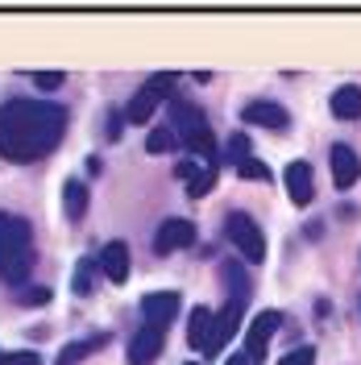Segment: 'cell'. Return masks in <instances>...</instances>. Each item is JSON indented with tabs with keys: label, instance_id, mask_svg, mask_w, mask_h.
<instances>
[{
	"label": "cell",
	"instance_id": "obj_1",
	"mask_svg": "<svg viewBox=\"0 0 361 365\" xmlns=\"http://www.w3.org/2000/svg\"><path fill=\"white\" fill-rule=\"evenodd\" d=\"M67 133V113L63 104L50 100H9L0 104V158L29 166L59 150Z\"/></svg>",
	"mask_w": 361,
	"mask_h": 365
},
{
	"label": "cell",
	"instance_id": "obj_2",
	"mask_svg": "<svg viewBox=\"0 0 361 365\" xmlns=\"http://www.w3.org/2000/svg\"><path fill=\"white\" fill-rule=\"evenodd\" d=\"M34 270V228L17 212H0V282L21 287Z\"/></svg>",
	"mask_w": 361,
	"mask_h": 365
},
{
	"label": "cell",
	"instance_id": "obj_3",
	"mask_svg": "<svg viewBox=\"0 0 361 365\" xmlns=\"http://www.w3.org/2000/svg\"><path fill=\"white\" fill-rule=\"evenodd\" d=\"M171 125H175V137H179V145H187L191 154H200L208 166H216L220 154H216V137L208 129V120H203V108H195L191 100H171Z\"/></svg>",
	"mask_w": 361,
	"mask_h": 365
},
{
	"label": "cell",
	"instance_id": "obj_4",
	"mask_svg": "<svg viewBox=\"0 0 361 365\" xmlns=\"http://www.w3.org/2000/svg\"><path fill=\"white\" fill-rule=\"evenodd\" d=\"M225 237L233 241V250L241 253L249 266H258V262L266 257V237H262V228H258V220H253L249 212H228Z\"/></svg>",
	"mask_w": 361,
	"mask_h": 365
},
{
	"label": "cell",
	"instance_id": "obj_5",
	"mask_svg": "<svg viewBox=\"0 0 361 365\" xmlns=\"http://www.w3.org/2000/svg\"><path fill=\"white\" fill-rule=\"evenodd\" d=\"M187 245H195V225L183 220V216H171L162 220L158 232H154V253H179Z\"/></svg>",
	"mask_w": 361,
	"mask_h": 365
},
{
	"label": "cell",
	"instance_id": "obj_6",
	"mask_svg": "<svg viewBox=\"0 0 361 365\" xmlns=\"http://www.w3.org/2000/svg\"><path fill=\"white\" fill-rule=\"evenodd\" d=\"M241 120L258 125V129H270V133H283L291 125V113L283 104H274V100H249L245 108H241Z\"/></svg>",
	"mask_w": 361,
	"mask_h": 365
},
{
	"label": "cell",
	"instance_id": "obj_7",
	"mask_svg": "<svg viewBox=\"0 0 361 365\" xmlns=\"http://www.w3.org/2000/svg\"><path fill=\"white\" fill-rule=\"evenodd\" d=\"M241 312H245V303H233V299L216 312V319H212V341H208V357H216V353L241 332Z\"/></svg>",
	"mask_w": 361,
	"mask_h": 365
},
{
	"label": "cell",
	"instance_id": "obj_8",
	"mask_svg": "<svg viewBox=\"0 0 361 365\" xmlns=\"http://www.w3.org/2000/svg\"><path fill=\"white\" fill-rule=\"evenodd\" d=\"M162 344H166V328H154V324H141L133 332V341H129V353H125V361L129 365H150L154 357L162 353Z\"/></svg>",
	"mask_w": 361,
	"mask_h": 365
},
{
	"label": "cell",
	"instance_id": "obj_9",
	"mask_svg": "<svg viewBox=\"0 0 361 365\" xmlns=\"http://www.w3.org/2000/svg\"><path fill=\"white\" fill-rule=\"evenodd\" d=\"M278 324H283V312H262V316L249 324V336H245L249 361H262V357H266V344H270V336L278 332Z\"/></svg>",
	"mask_w": 361,
	"mask_h": 365
},
{
	"label": "cell",
	"instance_id": "obj_10",
	"mask_svg": "<svg viewBox=\"0 0 361 365\" xmlns=\"http://www.w3.org/2000/svg\"><path fill=\"white\" fill-rule=\"evenodd\" d=\"M141 316L146 324H154V328H171V319L179 316V295L175 291H154V295L141 299Z\"/></svg>",
	"mask_w": 361,
	"mask_h": 365
},
{
	"label": "cell",
	"instance_id": "obj_11",
	"mask_svg": "<svg viewBox=\"0 0 361 365\" xmlns=\"http://www.w3.org/2000/svg\"><path fill=\"white\" fill-rule=\"evenodd\" d=\"M96 262H100V274L108 282H129V245L125 241H108L96 253Z\"/></svg>",
	"mask_w": 361,
	"mask_h": 365
},
{
	"label": "cell",
	"instance_id": "obj_12",
	"mask_svg": "<svg viewBox=\"0 0 361 365\" xmlns=\"http://www.w3.org/2000/svg\"><path fill=\"white\" fill-rule=\"evenodd\" d=\"M283 179H287V195H291L295 207H307L316 200V182H312V166L307 162H291Z\"/></svg>",
	"mask_w": 361,
	"mask_h": 365
},
{
	"label": "cell",
	"instance_id": "obj_13",
	"mask_svg": "<svg viewBox=\"0 0 361 365\" xmlns=\"http://www.w3.org/2000/svg\"><path fill=\"white\" fill-rule=\"evenodd\" d=\"M175 175L187 182V195L191 200H203L212 187H216V166H200V162H179Z\"/></svg>",
	"mask_w": 361,
	"mask_h": 365
},
{
	"label": "cell",
	"instance_id": "obj_14",
	"mask_svg": "<svg viewBox=\"0 0 361 365\" xmlns=\"http://www.w3.org/2000/svg\"><path fill=\"white\" fill-rule=\"evenodd\" d=\"M332 182L337 187H353L357 182V175H361V158L349 150V145H332Z\"/></svg>",
	"mask_w": 361,
	"mask_h": 365
},
{
	"label": "cell",
	"instance_id": "obj_15",
	"mask_svg": "<svg viewBox=\"0 0 361 365\" xmlns=\"http://www.w3.org/2000/svg\"><path fill=\"white\" fill-rule=\"evenodd\" d=\"M158 104L162 100H158V91L154 88H137V96L125 104V120H129V125H146L150 116L158 113Z\"/></svg>",
	"mask_w": 361,
	"mask_h": 365
},
{
	"label": "cell",
	"instance_id": "obj_16",
	"mask_svg": "<svg viewBox=\"0 0 361 365\" xmlns=\"http://www.w3.org/2000/svg\"><path fill=\"white\" fill-rule=\"evenodd\" d=\"M88 182L83 179H67L63 182V212H67V220H83V212H88Z\"/></svg>",
	"mask_w": 361,
	"mask_h": 365
},
{
	"label": "cell",
	"instance_id": "obj_17",
	"mask_svg": "<svg viewBox=\"0 0 361 365\" xmlns=\"http://www.w3.org/2000/svg\"><path fill=\"white\" fill-rule=\"evenodd\" d=\"M212 319H216V312H208V307H195V312H191V319H187V344H191V349L208 353V341H212Z\"/></svg>",
	"mask_w": 361,
	"mask_h": 365
},
{
	"label": "cell",
	"instance_id": "obj_18",
	"mask_svg": "<svg viewBox=\"0 0 361 365\" xmlns=\"http://www.w3.org/2000/svg\"><path fill=\"white\" fill-rule=\"evenodd\" d=\"M332 116L337 120H361V88L345 83L332 91Z\"/></svg>",
	"mask_w": 361,
	"mask_h": 365
},
{
	"label": "cell",
	"instance_id": "obj_19",
	"mask_svg": "<svg viewBox=\"0 0 361 365\" xmlns=\"http://www.w3.org/2000/svg\"><path fill=\"white\" fill-rule=\"evenodd\" d=\"M100 344H108V336H104V332L83 336V341H71V344H63V353H59V361H54V365H79L83 357H91Z\"/></svg>",
	"mask_w": 361,
	"mask_h": 365
},
{
	"label": "cell",
	"instance_id": "obj_20",
	"mask_svg": "<svg viewBox=\"0 0 361 365\" xmlns=\"http://www.w3.org/2000/svg\"><path fill=\"white\" fill-rule=\"evenodd\" d=\"M220 278H225V287L233 291V303H245V299H249V278H245V270H241L237 262H225V266H220Z\"/></svg>",
	"mask_w": 361,
	"mask_h": 365
},
{
	"label": "cell",
	"instance_id": "obj_21",
	"mask_svg": "<svg viewBox=\"0 0 361 365\" xmlns=\"http://www.w3.org/2000/svg\"><path fill=\"white\" fill-rule=\"evenodd\" d=\"M96 270H100V262H96V257H83V262L75 266V278H71V287H75V295H79V299H88V295H91V287H96Z\"/></svg>",
	"mask_w": 361,
	"mask_h": 365
},
{
	"label": "cell",
	"instance_id": "obj_22",
	"mask_svg": "<svg viewBox=\"0 0 361 365\" xmlns=\"http://www.w3.org/2000/svg\"><path fill=\"white\" fill-rule=\"evenodd\" d=\"M175 150H179L175 129H150L146 133V154H175Z\"/></svg>",
	"mask_w": 361,
	"mask_h": 365
},
{
	"label": "cell",
	"instance_id": "obj_23",
	"mask_svg": "<svg viewBox=\"0 0 361 365\" xmlns=\"http://www.w3.org/2000/svg\"><path fill=\"white\" fill-rule=\"evenodd\" d=\"M245 158H249V137H245V133H228L220 162H228V166H241Z\"/></svg>",
	"mask_w": 361,
	"mask_h": 365
},
{
	"label": "cell",
	"instance_id": "obj_24",
	"mask_svg": "<svg viewBox=\"0 0 361 365\" xmlns=\"http://www.w3.org/2000/svg\"><path fill=\"white\" fill-rule=\"evenodd\" d=\"M237 175H241V179H258V182H266V179H270V166H266V162H258V158H245L241 166H237Z\"/></svg>",
	"mask_w": 361,
	"mask_h": 365
},
{
	"label": "cell",
	"instance_id": "obj_25",
	"mask_svg": "<svg viewBox=\"0 0 361 365\" xmlns=\"http://www.w3.org/2000/svg\"><path fill=\"white\" fill-rule=\"evenodd\" d=\"M278 365H316V349H312V344H299V349H291Z\"/></svg>",
	"mask_w": 361,
	"mask_h": 365
},
{
	"label": "cell",
	"instance_id": "obj_26",
	"mask_svg": "<svg viewBox=\"0 0 361 365\" xmlns=\"http://www.w3.org/2000/svg\"><path fill=\"white\" fill-rule=\"evenodd\" d=\"M17 303H21V307H42V303H50V291H46V287H34V291H17Z\"/></svg>",
	"mask_w": 361,
	"mask_h": 365
},
{
	"label": "cell",
	"instance_id": "obj_27",
	"mask_svg": "<svg viewBox=\"0 0 361 365\" xmlns=\"http://www.w3.org/2000/svg\"><path fill=\"white\" fill-rule=\"evenodd\" d=\"M146 88H154L158 91V100H175V75H154Z\"/></svg>",
	"mask_w": 361,
	"mask_h": 365
},
{
	"label": "cell",
	"instance_id": "obj_28",
	"mask_svg": "<svg viewBox=\"0 0 361 365\" xmlns=\"http://www.w3.org/2000/svg\"><path fill=\"white\" fill-rule=\"evenodd\" d=\"M34 83H38V88H46V91L63 88V71H38V75H34Z\"/></svg>",
	"mask_w": 361,
	"mask_h": 365
},
{
	"label": "cell",
	"instance_id": "obj_29",
	"mask_svg": "<svg viewBox=\"0 0 361 365\" xmlns=\"http://www.w3.org/2000/svg\"><path fill=\"white\" fill-rule=\"evenodd\" d=\"M4 365H42V357H38V353H9Z\"/></svg>",
	"mask_w": 361,
	"mask_h": 365
},
{
	"label": "cell",
	"instance_id": "obj_30",
	"mask_svg": "<svg viewBox=\"0 0 361 365\" xmlns=\"http://www.w3.org/2000/svg\"><path fill=\"white\" fill-rule=\"evenodd\" d=\"M121 120H125V113H113V116H108V137H121Z\"/></svg>",
	"mask_w": 361,
	"mask_h": 365
},
{
	"label": "cell",
	"instance_id": "obj_31",
	"mask_svg": "<svg viewBox=\"0 0 361 365\" xmlns=\"http://www.w3.org/2000/svg\"><path fill=\"white\" fill-rule=\"evenodd\" d=\"M225 365H253V361H249L245 353H237V357H228V361H225Z\"/></svg>",
	"mask_w": 361,
	"mask_h": 365
},
{
	"label": "cell",
	"instance_id": "obj_32",
	"mask_svg": "<svg viewBox=\"0 0 361 365\" xmlns=\"http://www.w3.org/2000/svg\"><path fill=\"white\" fill-rule=\"evenodd\" d=\"M4 357H9V353H0V365H4Z\"/></svg>",
	"mask_w": 361,
	"mask_h": 365
},
{
	"label": "cell",
	"instance_id": "obj_33",
	"mask_svg": "<svg viewBox=\"0 0 361 365\" xmlns=\"http://www.w3.org/2000/svg\"><path fill=\"white\" fill-rule=\"evenodd\" d=\"M187 365H195V361H187Z\"/></svg>",
	"mask_w": 361,
	"mask_h": 365
}]
</instances>
